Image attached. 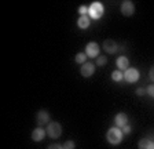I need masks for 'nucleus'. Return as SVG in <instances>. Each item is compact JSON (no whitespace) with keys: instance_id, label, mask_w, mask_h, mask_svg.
<instances>
[{"instance_id":"obj_22","label":"nucleus","mask_w":154,"mask_h":149,"mask_svg":"<svg viewBox=\"0 0 154 149\" xmlns=\"http://www.w3.org/2000/svg\"><path fill=\"white\" fill-rule=\"evenodd\" d=\"M47 149H63V145H61V144H51Z\"/></svg>"},{"instance_id":"obj_18","label":"nucleus","mask_w":154,"mask_h":149,"mask_svg":"<svg viewBox=\"0 0 154 149\" xmlns=\"http://www.w3.org/2000/svg\"><path fill=\"white\" fill-rule=\"evenodd\" d=\"M74 148H76V144H74V141H72V139H67V141H65L63 149H74Z\"/></svg>"},{"instance_id":"obj_15","label":"nucleus","mask_w":154,"mask_h":149,"mask_svg":"<svg viewBox=\"0 0 154 149\" xmlns=\"http://www.w3.org/2000/svg\"><path fill=\"white\" fill-rule=\"evenodd\" d=\"M124 79V73L121 71H113L112 72V80L116 81V83H119V81H122Z\"/></svg>"},{"instance_id":"obj_19","label":"nucleus","mask_w":154,"mask_h":149,"mask_svg":"<svg viewBox=\"0 0 154 149\" xmlns=\"http://www.w3.org/2000/svg\"><path fill=\"white\" fill-rule=\"evenodd\" d=\"M79 14L81 15H88V6H80L79 7Z\"/></svg>"},{"instance_id":"obj_8","label":"nucleus","mask_w":154,"mask_h":149,"mask_svg":"<svg viewBox=\"0 0 154 149\" xmlns=\"http://www.w3.org/2000/svg\"><path fill=\"white\" fill-rule=\"evenodd\" d=\"M80 73L83 78H91V76L95 73V65H94L92 62H85L84 65H81Z\"/></svg>"},{"instance_id":"obj_7","label":"nucleus","mask_w":154,"mask_h":149,"mask_svg":"<svg viewBox=\"0 0 154 149\" xmlns=\"http://www.w3.org/2000/svg\"><path fill=\"white\" fill-rule=\"evenodd\" d=\"M50 113H48L45 109H42V110H38L37 115H36V123H37L38 127H42V126H47L48 123H50Z\"/></svg>"},{"instance_id":"obj_13","label":"nucleus","mask_w":154,"mask_h":149,"mask_svg":"<svg viewBox=\"0 0 154 149\" xmlns=\"http://www.w3.org/2000/svg\"><path fill=\"white\" fill-rule=\"evenodd\" d=\"M90 25H91V18L88 15L79 17V20H77V26H79L80 29H88Z\"/></svg>"},{"instance_id":"obj_23","label":"nucleus","mask_w":154,"mask_h":149,"mask_svg":"<svg viewBox=\"0 0 154 149\" xmlns=\"http://www.w3.org/2000/svg\"><path fill=\"white\" fill-rule=\"evenodd\" d=\"M144 93H146V91H144V88H143V87H138V88H136V91H135V94L139 95V97L144 95Z\"/></svg>"},{"instance_id":"obj_1","label":"nucleus","mask_w":154,"mask_h":149,"mask_svg":"<svg viewBox=\"0 0 154 149\" xmlns=\"http://www.w3.org/2000/svg\"><path fill=\"white\" fill-rule=\"evenodd\" d=\"M124 139V134H122V130L119 127H110L106 133V141L110 144V145H119L121 144V141Z\"/></svg>"},{"instance_id":"obj_12","label":"nucleus","mask_w":154,"mask_h":149,"mask_svg":"<svg viewBox=\"0 0 154 149\" xmlns=\"http://www.w3.org/2000/svg\"><path fill=\"white\" fill-rule=\"evenodd\" d=\"M116 65H117L119 71L125 72L127 69L129 68V59L127 58V57H124V55H121V57H119V58H117V61H116Z\"/></svg>"},{"instance_id":"obj_20","label":"nucleus","mask_w":154,"mask_h":149,"mask_svg":"<svg viewBox=\"0 0 154 149\" xmlns=\"http://www.w3.org/2000/svg\"><path fill=\"white\" fill-rule=\"evenodd\" d=\"M146 94H149L151 98H154V84H150L146 88Z\"/></svg>"},{"instance_id":"obj_6","label":"nucleus","mask_w":154,"mask_h":149,"mask_svg":"<svg viewBox=\"0 0 154 149\" xmlns=\"http://www.w3.org/2000/svg\"><path fill=\"white\" fill-rule=\"evenodd\" d=\"M120 10H121V14L124 17H131V15H134V13H135V4L132 3L131 0H124L121 3Z\"/></svg>"},{"instance_id":"obj_4","label":"nucleus","mask_w":154,"mask_h":149,"mask_svg":"<svg viewBox=\"0 0 154 149\" xmlns=\"http://www.w3.org/2000/svg\"><path fill=\"white\" fill-rule=\"evenodd\" d=\"M84 52H85L87 57H90V58H98V57H99V52H100V47L96 42H90V43H87L85 51Z\"/></svg>"},{"instance_id":"obj_21","label":"nucleus","mask_w":154,"mask_h":149,"mask_svg":"<svg viewBox=\"0 0 154 149\" xmlns=\"http://www.w3.org/2000/svg\"><path fill=\"white\" fill-rule=\"evenodd\" d=\"M121 130H122V134H131V131H132V127L127 124V126H124Z\"/></svg>"},{"instance_id":"obj_24","label":"nucleus","mask_w":154,"mask_h":149,"mask_svg":"<svg viewBox=\"0 0 154 149\" xmlns=\"http://www.w3.org/2000/svg\"><path fill=\"white\" fill-rule=\"evenodd\" d=\"M149 76H150V79H151V81H154V66H151V69H150V72H149Z\"/></svg>"},{"instance_id":"obj_3","label":"nucleus","mask_w":154,"mask_h":149,"mask_svg":"<svg viewBox=\"0 0 154 149\" xmlns=\"http://www.w3.org/2000/svg\"><path fill=\"white\" fill-rule=\"evenodd\" d=\"M45 131H47V135L52 139H57L62 135V126L61 123L58 122H50L45 127Z\"/></svg>"},{"instance_id":"obj_11","label":"nucleus","mask_w":154,"mask_h":149,"mask_svg":"<svg viewBox=\"0 0 154 149\" xmlns=\"http://www.w3.org/2000/svg\"><path fill=\"white\" fill-rule=\"evenodd\" d=\"M45 134H47V131L43 127H37V128H35L32 131V139L35 142H40V141H43L45 138Z\"/></svg>"},{"instance_id":"obj_17","label":"nucleus","mask_w":154,"mask_h":149,"mask_svg":"<svg viewBox=\"0 0 154 149\" xmlns=\"http://www.w3.org/2000/svg\"><path fill=\"white\" fill-rule=\"evenodd\" d=\"M107 64V58H106L105 55H99L98 58H96V65L98 66H105Z\"/></svg>"},{"instance_id":"obj_2","label":"nucleus","mask_w":154,"mask_h":149,"mask_svg":"<svg viewBox=\"0 0 154 149\" xmlns=\"http://www.w3.org/2000/svg\"><path fill=\"white\" fill-rule=\"evenodd\" d=\"M105 14V7L100 2H92L88 7V17L91 20H100Z\"/></svg>"},{"instance_id":"obj_9","label":"nucleus","mask_w":154,"mask_h":149,"mask_svg":"<svg viewBox=\"0 0 154 149\" xmlns=\"http://www.w3.org/2000/svg\"><path fill=\"white\" fill-rule=\"evenodd\" d=\"M102 49L105 50L107 54H114V52H117V50H119V44L112 39H106L102 44Z\"/></svg>"},{"instance_id":"obj_16","label":"nucleus","mask_w":154,"mask_h":149,"mask_svg":"<svg viewBox=\"0 0 154 149\" xmlns=\"http://www.w3.org/2000/svg\"><path fill=\"white\" fill-rule=\"evenodd\" d=\"M87 54L85 52H79V54H76V57H74V59H76V62L77 64H80V65H84L85 62H88L87 61Z\"/></svg>"},{"instance_id":"obj_14","label":"nucleus","mask_w":154,"mask_h":149,"mask_svg":"<svg viewBox=\"0 0 154 149\" xmlns=\"http://www.w3.org/2000/svg\"><path fill=\"white\" fill-rule=\"evenodd\" d=\"M138 149H154V142L147 138H142L138 142Z\"/></svg>"},{"instance_id":"obj_5","label":"nucleus","mask_w":154,"mask_h":149,"mask_svg":"<svg viewBox=\"0 0 154 149\" xmlns=\"http://www.w3.org/2000/svg\"><path fill=\"white\" fill-rule=\"evenodd\" d=\"M140 78V73L136 68H128L124 72V80L127 83H136Z\"/></svg>"},{"instance_id":"obj_10","label":"nucleus","mask_w":154,"mask_h":149,"mask_svg":"<svg viewBox=\"0 0 154 149\" xmlns=\"http://www.w3.org/2000/svg\"><path fill=\"white\" fill-rule=\"evenodd\" d=\"M114 124L119 128H122L124 126H127L128 124V116H127V113H124V112H120V113H117L114 116Z\"/></svg>"}]
</instances>
